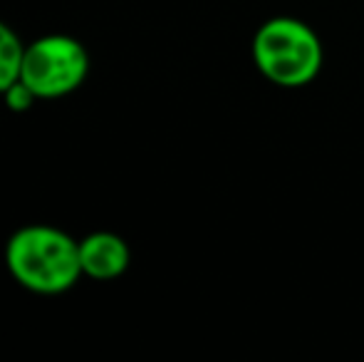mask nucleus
Instances as JSON below:
<instances>
[{"label": "nucleus", "instance_id": "7ed1b4c3", "mask_svg": "<svg viewBox=\"0 0 364 362\" xmlns=\"http://www.w3.org/2000/svg\"><path fill=\"white\" fill-rule=\"evenodd\" d=\"M90 75V53L73 35L53 33L25 45L20 80L38 100H60L85 85Z\"/></svg>", "mask_w": 364, "mask_h": 362}, {"label": "nucleus", "instance_id": "f03ea898", "mask_svg": "<svg viewBox=\"0 0 364 362\" xmlns=\"http://www.w3.org/2000/svg\"><path fill=\"white\" fill-rule=\"evenodd\" d=\"M253 65L268 82L300 90L315 82L325 65V45L312 25L292 15L265 20L253 35Z\"/></svg>", "mask_w": 364, "mask_h": 362}, {"label": "nucleus", "instance_id": "39448f33", "mask_svg": "<svg viewBox=\"0 0 364 362\" xmlns=\"http://www.w3.org/2000/svg\"><path fill=\"white\" fill-rule=\"evenodd\" d=\"M25 45L20 35L0 20V95L20 78V65H23Z\"/></svg>", "mask_w": 364, "mask_h": 362}, {"label": "nucleus", "instance_id": "423d86ee", "mask_svg": "<svg viewBox=\"0 0 364 362\" xmlns=\"http://www.w3.org/2000/svg\"><path fill=\"white\" fill-rule=\"evenodd\" d=\"M0 97H3V105L8 107L10 112H28L30 107L38 102V95H35V92L30 90L20 78L15 80V82L10 85Z\"/></svg>", "mask_w": 364, "mask_h": 362}, {"label": "nucleus", "instance_id": "f257e3e1", "mask_svg": "<svg viewBox=\"0 0 364 362\" xmlns=\"http://www.w3.org/2000/svg\"><path fill=\"white\" fill-rule=\"evenodd\" d=\"M5 268L30 293L63 295L82 278L80 241L50 223H28L5 243Z\"/></svg>", "mask_w": 364, "mask_h": 362}, {"label": "nucleus", "instance_id": "20e7f679", "mask_svg": "<svg viewBox=\"0 0 364 362\" xmlns=\"http://www.w3.org/2000/svg\"><path fill=\"white\" fill-rule=\"evenodd\" d=\"M82 275L92 280H114L132 266V248L119 233L95 231L80 238Z\"/></svg>", "mask_w": 364, "mask_h": 362}]
</instances>
